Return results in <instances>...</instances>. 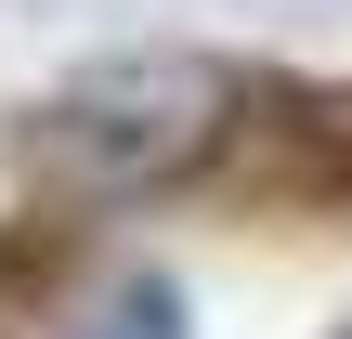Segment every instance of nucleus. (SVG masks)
Masks as SVG:
<instances>
[{"label":"nucleus","instance_id":"f257e3e1","mask_svg":"<svg viewBox=\"0 0 352 339\" xmlns=\"http://www.w3.org/2000/svg\"><path fill=\"white\" fill-rule=\"evenodd\" d=\"M222 65L209 52H118V65H91L52 118H39V144L52 157H78V170H104V183H131V170H183L209 131H222Z\"/></svg>","mask_w":352,"mask_h":339},{"label":"nucleus","instance_id":"f03ea898","mask_svg":"<svg viewBox=\"0 0 352 339\" xmlns=\"http://www.w3.org/2000/svg\"><path fill=\"white\" fill-rule=\"evenodd\" d=\"M65 339H196V314H183V287H170V274H118Z\"/></svg>","mask_w":352,"mask_h":339},{"label":"nucleus","instance_id":"7ed1b4c3","mask_svg":"<svg viewBox=\"0 0 352 339\" xmlns=\"http://www.w3.org/2000/svg\"><path fill=\"white\" fill-rule=\"evenodd\" d=\"M327 339H352V327H327Z\"/></svg>","mask_w":352,"mask_h":339}]
</instances>
